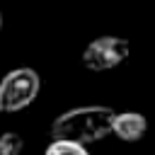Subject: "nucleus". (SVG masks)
Here are the masks:
<instances>
[{
  "label": "nucleus",
  "mask_w": 155,
  "mask_h": 155,
  "mask_svg": "<svg viewBox=\"0 0 155 155\" xmlns=\"http://www.w3.org/2000/svg\"><path fill=\"white\" fill-rule=\"evenodd\" d=\"M114 114L116 111L111 107H102V104L68 109L51 121V128H48L51 140H70V143H80V145L104 140L111 133Z\"/></svg>",
  "instance_id": "nucleus-1"
},
{
  "label": "nucleus",
  "mask_w": 155,
  "mask_h": 155,
  "mask_svg": "<svg viewBox=\"0 0 155 155\" xmlns=\"http://www.w3.org/2000/svg\"><path fill=\"white\" fill-rule=\"evenodd\" d=\"M39 90H41V78L34 68L22 65L5 73L0 80V111L15 114L27 109L39 97Z\"/></svg>",
  "instance_id": "nucleus-2"
},
{
  "label": "nucleus",
  "mask_w": 155,
  "mask_h": 155,
  "mask_svg": "<svg viewBox=\"0 0 155 155\" xmlns=\"http://www.w3.org/2000/svg\"><path fill=\"white\" fill-rule=\"evenodd\" d=\"M131 53V44L124 36H97L82 51V65L92 73H107L121 65Z\"/></svg>",
  "instance_id": "nucleus-3"
},
{
  "label": "nucleus",
  "mask_w": 155,
  "mask_h": 155,
  "mask_svg": "<svg viewBox=\"0 0 155 155\" xmlns=\"http://www.w3.org/2000/svg\"><path fill=\"white\" fill-rule=\"evenodd\" d=\"M145 131H148V119L138 111H121V114H114L111 119V133L126 143L140 140Z\"/></svg>",
  "instance_id": "nucleus-4"
},
{
  "label": "nucleus",
  "mask_w": 155,
  "mask_h": 155,
  "mask_svg": "<svg viewBox=\"0 0 155 155\" xmlns=\"http://www.w3.org/2000/svg\"><path fill=\"white\" fill-rule=\"evenodd\" d=\"M44 155H90L85 150V145L80 143H70V140H51V145L46 148Z\"/></svg>",
  "instance_id": "nucleus-5"
},
{
  "label": "nucleus",
  "mask_w": 155,
  "mask_h": 155,
  "mask_svg": "<svg viewBox=\"0 0 155 155\" xmlns=\"http://www.w3.org/2000/svg\"><path fill=\"white\" fill-rule=\"evenodd\" d=\"M22 148H24V140H22L19 133L7 131V133L0 136V155H19Z\"/></svg>",
  "instance_id": "nucleus-6"
},
{
  "label": "nucleus",
  "mask_w": 155,
  "mask_h": 155,
  "mask_svg": "<svg viewBox=\"0 0 155 155\" xmlns=\"http://www.w3.org/2000/svg\"><path fill=\"white\" fill-rule=\"evenodd\" d=\"M0 29H2V15H0Z\"/></svg>",
  "instance_id": "nucleus-7"
}]
</instances>
